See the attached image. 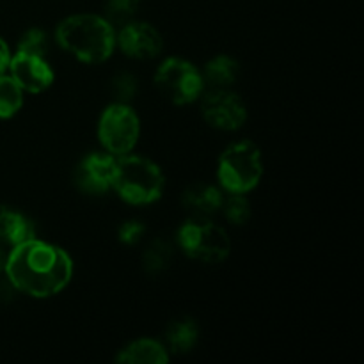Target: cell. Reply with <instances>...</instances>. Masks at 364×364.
<instances>
[{
	"mask_svg": "<svg viewBox=\"0 0 364 364\" xmlns=\"http://www.w3.org/2000/svg\"><path fill=\"white\" fill-rule=\"evenodd\" d=\"M223 201L224 194L220 192V188L206 183H196L188 187L181 199L185 210L194 219H210L213 213L220 212Z\"/></svg>",
	"mask_w": 364,
	"mask_h": 364,
	"instance_id": "12",
	"label": "cell"
},
{
	"mask_svg": "<svg viewBox=\"0 0 364 364\" xmlns=\"http://www.w3.org/2000/svg\"><path fill=\"white\" fill-rule=\"evenodd\" d=\"M55 39L60 48L87 64L103 63L116 48V31L105 18L96 14H75L63 20Z\"/></svg>",
	"mask_w": 364,
	"mask_h": 364,
	"instance_id": "2",
	"label": "cell"
},
{
	"mask_svg": "<svg viewBox=\"0 0 364 364\" xmlns=\"http://www.w3.org/2000/svg\"><path fill=\"white\" fill-rule=\"evenodd\" d=\"M117 361L127 364H162L169 361L164 345L155 340H137L117 354Z\"/></svg>",
	"mask_w": 364,
	"mask_h": 364,
	"instance_id": "14",
	"label": "cell"
},
{
	"mask_svg": "<svg viewBox=\"0 0 364 364\" xmlns=\"http://www.w3.org/2000/svg\"><path fill=\"white\" fill-rule=\"evenodd\" d=\"M23 105V91L6 75H0V119H9Z\"/></svg>",
	"mask_w": 364,
	"mask_h": 364,
	"instance_id": "18",
	"label": "cell"
},
{
	"mask_svg": "<svg viewBox=\"0 0 364 364\" xmlns=\"http://www.w3.org/2000/svg\"><path fill=\"white\" fill-rule=\"evenodd\" d=\"M199 338V327L192 318H180L169 323L166 331L167 347L174 354H187L196 347Z\"/></svg>",
	"mask_w": 364,
	"mask_h": 364,
	"instance_id": "16",
	"label": "cell"
},
{
	"mask_svg": "<svg viewBox=\"0 0 364 364\" xmlns=\"http://www.w3.org/2000/svg\"><path fill=\"white\" fill-rule=\"evenodd\" d=\"M116 45L123 50L124 55L134 59H153L162 52V36L144 21H128L123 25L119 34H116Z\"/></svg>",
	"mask_w": 364,
	"mask_h": 364,
	"instance_id": "11",
	"label": "cell"
},
{
	"mask_svg": "<svg viewBox=\"0 0 364 364\" xmlns=\"http://www.w3.org/2000/svg\"><path fill=\"white\" fill-rule=\"evenodd\" d=\"M36 231L34 224L20 212L11 208H0V244L16 245L32 240Z\"/></svg>",
	"mask_w": 364,
	"mask_h": 364,
	"instance_id": "13",
	"label": "cell"
},
{
	"mask_svg": "<svg viewBox=\"0 0 364 364\" xmlns=\"http://www.w3.org/2000/svg\"><path fill=\"white\" fill-rule=\"evenodd\" d=\"M203 116L206 123L219 130L233 132L244 127L247 119V107L244 100L228 89H213L203 96Z\"/></svg>",
	"mask_w": 364,
	"mask_h": 364,
	"instance_id": "8",
	"label": "cell"
},
{
	"mask_svg": "<svg viewBox=\"0 0 364 364\" xmlns=\"http://www.w3.org/2000/svg\"><path fill=\"white\" fill-rule=\"evenodd\" d=\"M4 270L16 290L46 299L59 294L70 283L73 263L60 247L32 238L11 251Z\"/></svg>",
	"mask_w": 364,
	"mask_h": 364,
	"instance_id": "1",
	"label": "cell"
},
{
	"mask_svg": "<svg viewBox=\"0 0 364 364\" xmlns=\"http://www.w3.org/2000/svg\"><path fill=\"white\" fill-rule=\"evenodd\" d=\"M155 84L159 91L176 105H188L205 91L201 71L178 57H171L160 64L155 73Z\"/></svg>",
	"mask_w": 364,
	"mask_h": 364,
	"instance_id": "6",
	"label": "cell"
},
{
	"mask_svg": "<svg viewBox=\"0 0 364 364\" xmlns=\"http://www.w3.org/2000/svg\"><path fill=\"white\" fill-rule=\"evenodd\" d=\"M4 267H6V255H4L2 245H0V272L4 270Z\"/></svg>",
	"mask_w": 364,
	"mask_h": 364,
	"instance_id": "25",
	"label": "cell"
},
{
	"mask_svg": "<svg viewBox=\"0 0 364 364\" xmlns=\"http://www.w3.org/2000/svg\"><path fill=\"white\" fill-rule=\"evenodd\" d=\"M9 60H11L9 48H7L6 41L0 38V75H4V71L7 70V66H9Z\"/></svg>",
	"mask_w": 364,
	"mask_h": 364,
	"instance_id": "24",
	"label": "cell"
},
{
	"mask_svg": "<svg viewBox=\"0 0 364 364\" xmlns=\"http://www.w3.org/2000/svg\"><path fill=\"white\" fill-rule=\"evenodd\" d=\"M141 0H109L105 6V20L112 27L127 25L137 13Z\"/></svg>",
	"mask_w": 364,
	"mask_h": 364,
	"instance_id": "20",
	"label": "cell"
},
{
	"mask_svg": "<svg viewBox=\"0 0 364 364\" xmlns=\"http://www.w3.org/2000/svg\"><path fill=\"white\" fill-rule=\"evenodd\" d=\"M116 156L110 153H91L77 167L75 183L89 196H102L112 188Z\"/></svg>",
	"mask_w": 364,
	"mask_h": 364,
	"instance_id": "9",
	"label": "cell"
},
{
	"mask_svg": "<svg viewBox=\"0 0 364 364\" xmlns=\"http://www.w3.org/2000/svg\"><path fill=\"white\" fill-rule=\"evenodd\" d=\"M262 174V153L255 142H237L220 155L217 178L224 191L233 194H247L259 183Z\"/></svg>",
	"mask_w": 364,
	"mask_h": 364,
	"instance_id": "4",
	"label": "cell"
},
{
	"mask_svg": "<svg viewBox=\"0 0 364 364\" xmlns=\"http://www.w3.org/2000/svg\"><path fill=\"white\" fill-rule=\"evenodd\" d=\"M171 262H173V247L164 238H155L146 247L144 256H142V265L149 274L164 272L171 265Z\"/></svg>",
	"mask_w": 364,
	"mask_h": 364,
	"instance_id": "17",
	"label": "cell"
},
{
	"mask_svg": "<svg viewBox=\"0 0 364 364\" xmlns=\"http://www.w3.org/2000/svg\"><path fill=\"white\" fill-rule=\"evenodd\" d=\"M178 242L185 255L201 263H220L231 252L226 230L210 219L192 217L178 231Z\"/></svg>",
	"mask_w": 364,
	"mask_h": 364,
	"instance_id": "5",
	"label": "cell"
},
{
	"mask_svg": "<svg viewBox=\"0 0 364 364\" xmlns=\"http://www.w3.org/2000/svg\"><path fill=\"white\" fill-rule=\"evenodd\" d=\"M11 78L21 87V91L38 95L48 89L53 82V70L45 57L34 53L16 52L9 60Z\"/></svg>",
	"mask_w": 364,
	"mask_h": 364,
	"instance_id": "10",
	"label": "cell"
},
{
	"mask_svg": "<svg viewBox=\"0 0 364 364\" xmlns=\"http://www.w3.org/2000/svg\"><path fill=\"white\" fill-rule=\"evenodd\" d=\"M46 50H48V36L41 31V28H31L25 32L18 43V52L34 53V55L45 57Z\"/></svg>",
	"mask_w": 364,
	"mask_h": 364,
	"instance_id": "21",
	"label": "cell"
},
{
	"mask_svg": "<svg viewBox=\"0 0 364 364\" xmlns=\"http://www.w3.org/2000/svg\"><path fill=\"white\" fill-rule=\"evenodd\" d=\"M220 210L224 212V217L231 224H245L251 217V203L245 198V194H233L230 192L228 198H224Z\"/></svg>",
	"mask_w": 364,
	"mask_h": 364,
	"instance_id": "19",
	"label": "cell"
},
{
	"mask_svg": "<svg viewBox=\"0 0 364 364\" xmlns=\"http://www.w3.org/2000/svg\"><path fill=\"white\" fill-rule=\"evenodd\" d=\"M146 233V228L144 224L139 223V220H128V223L121 224L119 228V240L127 245H134L144 237Z\"/></svg>",
	"mask_w": 364,
	"mask_h": 364,
	"instance_id": "23",
	"label": "cell"
},
{
	"mask_svg": "<svg viewBox=\"0 0 364 364\" xmlns=\"http://www.w3.org/2000/svg\"><path fill=\"white\" fill-rule=\"evenodd\" d=\"M240 66L237 60L230 55H217L208 60L203 71V80L210 84L213 89H228L237 82Z\"/></svg>",
	"mask_w": 364,
	"mask_h": 364,
	"instance_id": "15",
	"label": "cell"
},
{
	"mask_svg": "<svg viewBox=\"0 0 364 364\" xmlns=\"http://www.w3.org/2000/svg\"><path fill=\"white\" fill-rule=\"evenodd\" d=\"M164 174L155 162L135 155L116 159L112 188L130 205H151L162 196Z\"/></svg>",
	"mask_w": 364,
	"mask_h": 364,
	"instance_id": "3",
	"label": "cell"
},
{
	"mask_svg": "<svg viewBox=\"0 0 364 364\" xmlns=\"http://www.w3.org/2000/svg\"><path fill=\"white\" fill-rule=\"evenodd\" d=\"M139 134H141L139 117L127 103H114L107 107L100 117L98 137L110 155H128L137 144Z\"/></svg>",
	"mask_w": 364,
	"mask_h": 364,
	"instance_id": "7",
	"label": "cell"
},
{
	"mask_svg": "<svg viewBox=\"0 0 364 364\" xmlns=\"http://www.w3.org/2000/svg\"><path fill=\"white\" fill-rule=\"evenodd\" d=\"M137 78L130 73H119L117 77H114L112 85H110L112 95L114 98L117 100V103L130 102L135 96V92H137Z\"/></svg>",
	"mask_w": 364,
	"mask_h": 364,
	"instance_id": "22",
	"label": "cell"
}]
</instances>
